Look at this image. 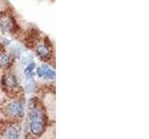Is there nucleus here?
Returning a JSON list of instances; mask_svg holds the SVG:
<instances>
[{"mask_svg": "<svg viewBox=\"0 0 149 139\" xmlns=\"http://www.w3.org/2000/svg\"><path fill=\"white\" fill-rule=\"evenodd\" d=\"M6 114L11 118H21L23 115V107L19 101H12L6 107Z\"/></svg>", "mask_w": 149, "mask_h": 139, "instance_id": "obj_1", "label": "nucleus"}, {"mask_svg": "<svg viewBox=\"0 0 149 139\" xmlns=\"http://www.w3.org/2000/svg\"><path fill=\"white\" fill-rule=\"evenodd\" d=\"M31 133L35 134L36 136H41L44 132V124L42 122V120H32L30 125Z\"/></svg>", "mask_w": 149, "mask_h": 139, "instance_id": "obj_2", "label": "nucleus"}, {"mask_svg": "<svg viewBox=\"0 0 149 139\" xmlns=\"http://www.w3.org/2000/svg\"><path fill=\"white\" fill-rule=\"evenodd\" d=\"M36 53L42 59H48L51 57L50 50H49V47H47L45 45H40L37 46Z\"/></svg>", "mask_w": 149, "mask_h": 139, "instance_id": "obj_3", "label": "nucleus"}, {"mask_svg": "<svg viewBox=\"0 0 149 139\" xmlns=\"http://www.w3.org/2000/svg\"><path fill=\"white\" fill-rule=\"evenodd\" d=\"M41 69V77L45 79H54L55 72L50 68H49L47 65H43L40 67Z\"/></svg>", "mask_w": 149, "mask_h": 139, "instance_id": "obj_4", "label": "nucleus"}, {"mask_svg": "<svg viewBox=\"0 0 149 139\" xmlns=\"http://www.w3.org/2000/svg\"><path fill=\"white\" fill-rule=\"evenodd\" d=\"M5 137L7 139H18L19 138L18 129L13 126L8 127L6 131V133H5Z\"/></svg>", "mask_w": 149, "mask_h": 139, "instance_id": "obj_5", "label": "nucleus"}, {"mask_svg": "<svg viewBox=\"0 0 149 139\" xmlns=\"http://www.w3.org/2000/svg\"><path fill=\"white\" fill-rule=\"evenodd\" d=\"M10 64V57L6 53H0V68H7Z\"/></svg>", "mask_w": 149, "mask_h": 139, "instance_id": "obj_6", "label": "nucleus"}, {"mask_svg": "<svg viewBox=\"0 0 149 139\" xmlns=\"http://www.w3.org/2000/svg\"><path fill=\"white\" fill-rule=\"evenodd\" d=\"M6 85L10 87V88H14L18 85V82H17V78L15 75L13 74H9V75L6 78Z\"/></svg>", "mask_w": 149, "mask_h": 139, "instance_id": "obj_7", "label": "nucleus"}, {"mask_svg": "<svg viewBox=\"0 0 149 139\" xmlns=\"http://www.w3.org/2000/svg\"><path fill=\"white\" fill-rule=\"evenodd\" d=\"M34 68H35V64L34 63H31L28 65V67L25 69V71H24V73H25V75L28 77V78H30L33 76V74H34Z\"/></svg>", "mask_w": 149, "mask_h": 139, "instance_id": "obj_8", "label": "nucleus"}, {"mask_svg": "<svg viewBox=\"0 0 149 139\" xmlns=\"http://www.w3.org/2000/svg\"><path fill=\"white\" fill-rule=\"evenodd\" d=\"M25 139H29V138H25Z\"/></svg>", "mask_w": 149, "mask_h": 139, "instance_id": "obj_9", "label": "nucleus"}]
</instances>
